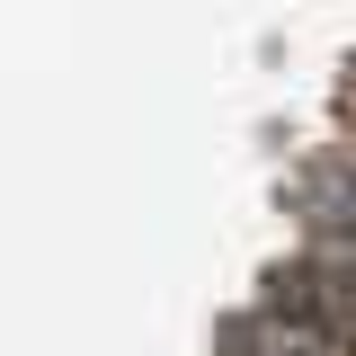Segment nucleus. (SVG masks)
<instances>
[{
    "mask_svg": "<svg viewBox=\"0 0 356 356\" xmlns=\"http://www.w3.org/2000/svg\"><path fill=\"white\" fill-rule=\"evenodd\" d=\"M267 303H294V312H321V321H339V330H356V267L339 259H294L267 276Z\"/></svg>",
    "mask_w": 356,
    "mask_h": 356,
    "instance_id": "nucleus-1",
    "label": "nucleus"
}]
</instances>
